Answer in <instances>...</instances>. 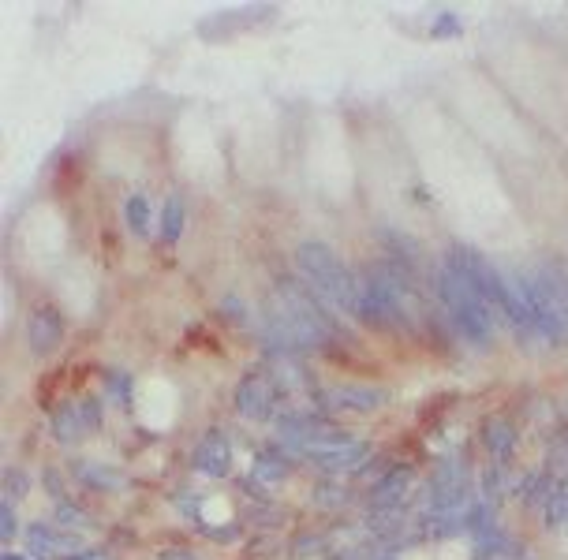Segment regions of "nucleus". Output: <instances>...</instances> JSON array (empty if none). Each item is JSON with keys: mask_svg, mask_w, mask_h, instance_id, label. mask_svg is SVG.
<instances>
[{"mask_svg": "<svg viewBox=\"0 0 568 560\" xmlns=\"http://www.w3.org/2000/svg\"><path fill=\"white\" fill-rule=\"evenodd\" d=\"M0 560H23V557H15V553H4V557H0Z\"/></svg>", "mask_w": 568, "mask_h": 560, "instance_id": "nucleus-33", "label": "nucleus"}, {"mask_svg": "<svg viewBox=\"0 0 568 560\" xmlns=\"http://www.w3.org/2000/svg\"><path fill=\"white\" fill-rule=\"evenodd\" d=\"M4 486H8V497L4 501H15V497H23L30 490V478L23 471H4Z\"/></svg>", "mask_w": 568, "mask_h": 560, "instance_id": "nucleus-24", "label": "nucleus"}, {"mask_svg": "<svg viewBox=\"0 0 568 560\" xmlns=\"http://www.w3.org/2000/svg\"><path fill=\"white\" fill-rule=\"evenodd\" d=\"M438 295H441L445 314H449L453 325L460 329V336H464L468 344H475V348H486L490 336H494V310L479 299V292H475L460 273H453L449 266H441Z\"/></svg>", "mask_w": 568, "mask_h": 560, "instance_id": "nucleus-3", "label": "nucleus"}, {"mask_svg": "<svg viewBox=\"0 0 568 560\" xmlns=\"http://www.w3.org/2000/svg\"><path fill=\"white\" fill-rule=\"evenodd\" d=\"M314 501L322 504V508H337V504H348V493H344V486H318V493H314Z\"/></svg>", "mask_w": 568, "mask_h": 560, "instance_id": "nucleus-26", "label": "nucleus"}, {"mask_svg": "<svg viewBox=\"0 0 568 560\" xmlns=\"http://www.w3.org/2000/svg\"><path fill=\"white\" fill-rule=\"evenodd\" d=\"M367 456H370V445L352 441V445H344V448L314 452L311 463L314 467H322V471H329V475H341V471H363V467H367Z\"/></svg>", "mask_w": 568, "mask_h": 560, "instance_id": "nucleus-9", "label": "nucleus"}, {"mask_svg": "<svg viewBox=\"0 0 568 560\" xmlns=\"http://www.w3.org/2000/svg\"><path fill=\"white\" fill-rule=\"evenodd\" d=\"M546 527H550V531L568 527V486H561V490L546 501Z\"/></svg>", "mask_w": 568, "mask_h": 560, "instance_id": "nucleus-19", "label": "nucleus"}, {"mask_svg": "<svg viewBox=\"0 0 568 560\" xmlns=\"http://www.w3.org/2000/svg\"><path fill=\"white\" fill-rule=\"evenodd\" d=\"M195 471L210 478H225L232 471V448H228V437L221 430H210V434L202 437L199 448H195Z\"/></svg>", "mask_w": 568, "mask_h": 560, "instance_id": "nucleus-8", "label": "nucleus"}, {"mask_svg": "<svg viewBox=\"0 0 568 560\" xmlns=\"http://www.w3.org/2000/svg\"><path fill=\"white\" fill-rule=\"evenodd\" d=\"M408 486H412V471H404V467H397V471H389V475L374 486V493H370V508L374 512H385V508H400V497L408 493Z\"/></svg>", "mask_w": 568, "mask_h": 560, "instance_id": "nucleus-11", "label": "nucleus"}, {"mask_svg": "<svg viewBox=\"0 0 568 560\" xmlns=\"http://www.w3.org/2000/svg\"><path fill=\"white\" fill-rule=\"evenodd\" d=\"M0 538H4V542H12V538H15V512H12V501L0 504Z\"/></svg>", "mask_w": 568, "mask_h": 560, "instance_id": "nucleus-27", "label": "nucleus"}, {"mask_svg": "<svg viewBox=\"0 0 568 560\" xmlns=\"http://www.w3.org/2000/svg\"><path fill=\"white\" fill-rule=\"evenodd\" d=\"M483 441L486 448H490V456H494L497 463H505L512 456V448H516V430H512L505 419H494V422H486Z\"/></svg>", "mask_w": 568, "mask_h": 560, "instance_id": "nucleus-13", "label": "nucleus"}, {"mask_svg": "<svg viewBox=\"0 0 568 560\" xmlns=\"http://www.w3.org/2000/svg\"><path fill=\"white\" fill-rule=\"evenodd\" d=\"M445 266L468 280L471 288L479 292V299H483L486 307L497 310L505 322L516 325L520 333L535 336V329H531V318H527V310H524V303H520L516 288H512V280H505V273L490 266L483 254L475 251V247H453V251L445 254Z\"/></svg>", "mask_w": 568, "mask_h": 560, "instance_id": "nucleus-1", "label": "nucleus"}, {"mask_svg": "<svg viewBox=\"0 0 568 560\" xmlns=\"http://www.w3.org/2000/svg\"><path fill=\"white\" fill-rule=\"evenodd\" d=\"M64 340V318L57 307H38L27 318V348L34 355H49Z\"/></svg>", "mask_w": 568, "mask_h": 560, "instance_id": "nucleus-7", "label": "nucleus"}, {"mask_svg": "<svg viewBox=\"0 0 568 560\" xmlns=\"http://www.w3.org/2000/svg\"><path fill=\"white\" fill-rule=\"evenodd\" d=\"M75 475L83 478L90 490H105V493H116L128 486V478L113 471V467H105V463H75Z\"/></svg>", "mask_w": 568, "mask_h": 560, "instance_id": "nucleus-12", "label": "nucleus"}, {"mask_svg": "<svg viewBox=\"0 0 568 560\" xmlns=\"http://www.w3.org/2000/svg\"><path fill=\"white\" fill-rule=\"evenodd\" d=\"M27 549L34 557H49L53 549H79V538L60 531L57 523H30L27 527Z\"/></svg>", "mask_w": 568, "mask_h": 560, "instance_id": "nucleus-10", "label": "nucleus"}, {"mask_svg": "<svg viewBox=\"0 0 568 560\" xmlns=\"http://www.w3.org/2000/svg\"><path fill=\"white\" fill-rule=\"evenodd\" d=\"M105 385H109V392L116 396V404H128V400H131V378H128V374L109 370V374H105Z\"/></svg>", "mask_w": 568, "mask_h": 560, "instance_id": "nucleus-22", "label": "nucleus"}, {"mask_svg": "<svg viewBox=\"0 0 568 560\" xmlns=\"http://www.w3.org/2000/svg\"><path fill=\"white\" fill-rule=\"evenodd\" d=\"M430 34H434V38H453V34H460V19H456L453 12H441L438 19H434V27H430Z\"/></svg>", "mask_w": 568, "mask_h": 560, "instance_id": "nucleus-23", "label": "nucleus"}, {"mask_svg": "<svg viewBox=\"0 0 568 560\" xmlns=\"http://www.w3.org/2000/svg\"><path fill=\"white\" fill-rule=\"evenodd\" d=\"M516 497H524L527 504H531V508H535V504H542V508H546V501H550V497H554V482H550V478L546 475H527L524 482H516Z\"/></svg>", "mask_w": 568, "mask_h": 560, "instance_id": "nucleus-15", "label": "nucleus"}, {"mask_svg": "<svg viewBox=\"0 0 568 560\" xmlns=\"http://www.w3.org/2000/svg\"><path fill=\"white\" fill-rule=\"evenodd\" d=\"M45 486H49V493H53V497H57V501H64V497H60V482H57V471H45Z\"/></svg>", "mask_w": 568, "mask_h": 560, "instance_id": "nucleus-32", "label": "nucleus"}, {"mask_svg": "<svg viewBox=\"0 0 568 560\" xmlns=\"http://www.w3.org/2000/svg\"><path fill=\"white\" fill-rule=\"evenodd\" d=\"M79 419H83L86 430H98L101 426V404L94 400V396H86L83 404H79Z\"/></svg>", "mask_w": 568, "mask_h": 560, "instance_id": "nucleus-25", "label": "nucleus"}, {"mask_svg": "<svg viewBox=\"0 0 568 560\" xmlns=\"http://www.w3.org/2000/svg\"><path fill=\"white\" fill-rule=\"evenodd\" d=\"M180 236H184V202L172 195L165 202V210H161V239L165 243H180Z\"/></svg>", "mask_w": 568, "mask_h": 560, "instance_id": "nucleus-16", "label": "nucleus"}, {"mask_svg": "<svg viewBox=\"0 0 568 560\" xmlns=\"http://www.w3.org/2000/svg\"><path fill=\"white\" fill-rule=\"evenodd\" d=\"M296 266H299V273L307 277V284L314 288L318 299H326V303H333L337 310H344V314H352L355 318L363 288H359V280L352 277V269L344 266L326 243H314V239L311 243H299Z\"/></svg>", "mask_w": 568, "mask_h": 560, "instance_id": "nucleus-2", "label": "nucleus"}, {"mask_svg": "<svg viewBox=\"0 0 568 560\" xmlns=\"http://www.w3.org/2000/svg\"><path fill=\"white\" fill-rule=\"evenodd\" d=\"M83 419H79V407H60L57 415H53V437H57L60 445H71V441H79L83 437Z\"/></svg>", "mask_w": 568, "mask_h": 560, "instance_id": "nucleus-14", "label": "nucleus"}, {"mask_svg": "<svg viewBox=\"0 0 568 560\" xmlns=\"http://www.w3.org/2000/svg\"><path fill=\"white\" fill-rule=\"evenodd\" d=\"M221 307H225V314L232 318V322H247V307H243L240 299H232V295H228Z\"/></svg>", "mask_w": 568, "mask_h": 560, "instance_id": "nucleus-28", "label": "nucleus"}, {"mask_svg": "<svg viewBox=\"0 0 568 560\" xmlns=\"http://www.w3.org/2000/svg\"><path fill=\"white\" fill-rule=\"evenodd\" d=\"M512 288H516L520 303H524L535 336L550 340V344H561V340L568 336V322H565V314H561V307H557L554 292L546 288V280H542L539 269H527V273H520V277L512 280Z\"/></svg>", "mask_w": 568, "mask_h": 560, "instance_id": "nucleus-4", "label": "nucleus"}, {"mask_svg": "<svg viewBox=\"0 0 568 560\" xmlns=\"http://www.w3.org/2000/svg\"><path fill=\"white\" fill-rule=\"evenodd\" d=\"M124 213H128V224L135 236H146L150 232V198L142 195H131L128 206H124Z\"/></svg>", "mask_w": 568, "mask_h": 560, "instance_id": "nucleus-18", "label": "nucleus"}, {"mask_svg": "<svg viewBox=\"0 0 568 560\" xmlns=\"http://www.w3.org/2000/svg\"><path fill=\"white\" fill-rule=\"evenodd\" d=\"M273 404H277V389H273V378H266V374H247L236 385V411L243 419L266 422L273 415Z\"/></svg>", "mask_w": 568, "mask_h": 560, "instance_id": "nucleus-6", "label": "nucleus"}, {"mask_svg": "<svg viewBox=\"0 0 568 560\" xmlns=\"http://www.w3.org/2000/svg\"><path fill=\"white\" fill-rule=\"evenodd\" d=\"M68 560H109L105 553H98V549H79V553H71Z\"/></svg>", "mask_w": 568, "mask_h": 560, "instance_id": "nucleus-31", "label": "nucleus"}, {"mask_svg": "<svg viewBox=\"0 0 568 560\" xmlns=\"http://www.w3.org/2000/svg\"><path fill=\"white\" fill-rule=\"evenodd\" d=\"M389 400V392L378 385H333L322 392V404L329 411H348V415H370Z\"/></svg>", "mask_w": 568, "mask_h": 560, "instance_id": "nucleus-5", "label": "nucleus"}, {"mask_svg": "<svg viewBox=\"0 0 568 560\" xmlns=\"http://www.w3.org/2000/svg\"><path fill=\"white\" fill-rule=\"evenodd\" d=\"M161 560H199V557H195V553H187V549H165Z\"/></svg>", "mask_w": 568, "mask_h": 560, "instance_id": "nucleus-30", "label": "nucleus"}, {"mask_svg": "<svg viewBox=\"0 0 568 560\" xmlns=\"http://www.w3.org/2000/svg\"><path fill=\"white\" fill-rule=\"evenodd\" d=\"M318 546H322V538H318V534H303V538H296V542H292V549H296V553H314Z\"/></svg>", "mask_w": 568, "mask_h": 560, "instance_id": "nucleus-29", "label": "nucleus"}, {"mask_svg": "<svg viewBox=\"0 0 568 560\" xmlns=\"http://www.w3.org/2000/svg\"><path fill=\"white\" fill-rule=\"evenodd\" d=\"M464 527H468V531H475V538H483V534H494L497 531L494 508H490L486 501H475L468 512H464Z\"/></svg>", "mask_w": 568, "mask_h": 560, "instance_id": "nucleus-17", "label": "nucleus"}, {"mask_svg": "<svg viewBox=\"0 0 568 560\" xmlns=\"http://www.w3.org/2000/svg\"><path fill=\"white\" fill-rule=\"evenodd\" d=\"M53 519H57L60 531H68V527H86V512L79 508V504H71V501H57V512H53Z\"/></svg>", "mask_w": 568, "mask_h": 560, "instance_id": "nucleus-21", "label": "nucleus"}, {"mask_svg": "<svg viewBox=\"0 0 568 560\" xmlns=\"http://www.w3.org/2000/svg\"><path fill=\"white\" fill-rule=\"evenodd\" d=\"M288 478V463L277 460V456H258L255 460V482H284Z\"/></svg>", "mask_w": 568, "mask_h": 560, "instance_id": "nucleus-20", "label": "nucleus"}]
</instances>
